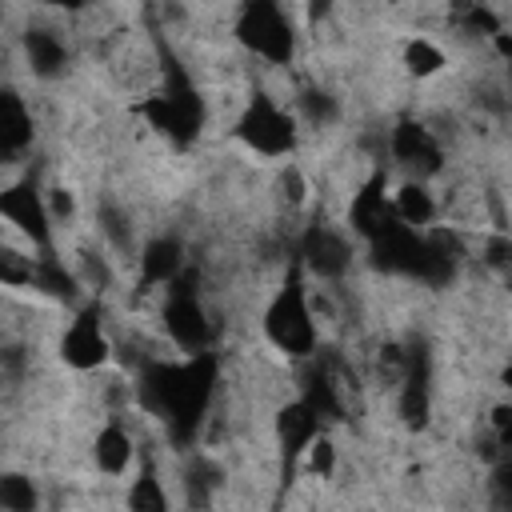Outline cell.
Listing matches in <instances>:
<instances>
[{
    "label": "cell",
    "instance_id": "6da1fadb",
    "mask_svg": "<svg viewBox=\"0 0 512 512\" xmlns=\"http://www.w3.org/2000/svg\"><path fill=\"white\" fill-rule=\"evenodd\" d=\"M216 392V360L208 352H196L184 364H144L140 372V400L152 416L168 424V436L176 444H188L200 428L208 404Z\"/></svg>",
    "mask_w": 512,
    "mask_h": 512
},
{
    "label": "cell",
    "instance_id": "7a4b0ae2",
    "mask_svg": "<svg viewBox=\"0 0 512 512\" xmlns=\"http://www.w3.org/2000/svg\"><path fill=\"white\" fill-rule=\"evenodd\" d=\"M264 332L288 356H308L316 348V324H312V312H308L300 260L288 264V280L280 284V292L272 296V304L264 312Z\"/></svg>",
    "mask_w": 512,
    "mask_h": 512
},
{
    "label": "cell",
    "instance_id": "3957f363",
    "mask_svg": "<svg viewBox=\"0 0 512 512\" xmlns=\"http://www.w3.org/2000/svg\"><path fill=\"white\" fill-rule=\"evenodd\" d=\"M140 112L148 116V124L164 136H172L176 144H188L196 132H200V120H204V104L192 88V80L180 72V68H168V80L160 92H152Z\"/></svg>",
    "mask_w": 512,
    "mask_h": 512
},
{
    "label": "cell",
    "instance_id": "277c9868",
    "mask_svg": "<svg viewBox=\"0 0 512 512\" xmlns=\"http://www.w3.org/2000/svg\"><path fill=\"white\" fill-rule=\"evenodd\" d=\"M236 36L248 52H256L268 64H288L292 52H296V32H292L288 12L280 4H268V0H256V4L240 8Z\"/></svg>",
    "mask_w": 512,
    "mask_h": 512
},
{
    "label": "cell",
    "instance_id": "5b68a950",
    "mask_svg": "<svg viewBox=\"0 0 512 512\" xmlns=\"http://www.w3.org/2000/svg\"><path fill=\"white\" fill-rule=\"evenodd\" d=\"M236 136L260 156H284L296 144V124L272 96L256 92L236 120Z\"/></svg>",
    "mask_w": 512,
    "mask_h": 512
},
{
    "label": "cell",
    "instance_id": "8992f818",
    "mask_svg": "<svg viewBox=\"0 0 512 512\" xmlns=\"http://www.w3.org/2000/svg\"><path fill=\"white\" fill-rule=\"evenodd\" d=\"M164 332H168L172 344L184 348L188 356L204 352L208 340H212V324H208V316H204L196 292H192L184 280H180V284L168 292V300H164Z\"/></svg>",
    "mask_w": 512,
    "mask_h": 512
},
{
    "label": "cell",
    "instance_id": "52a82bcc",
    "mask_svg": "<svg viewBox=\"0 0 512 512\" xmlns=\"http://www.w3.org/2000/svg\"><path fill=\"white\" fill-rule=\"evenodd\" d=\"M0 216H4L8 224H16L32 244H40V248L48 252V244H52V228H48L52 216H48V204H44L36 180L8 184V188L0 192Z\"/></svg>",
    "mask_w": 512,
    "mask_h": 512
},
{
    "label": "cell",
    "instance_id": "ba28073f",
    "mask_svg": "<svg viewBox=\"0 0 512 512\" xmlns=\"http://www.w3.org/2000/svg\"><path fill=\"white\" fill-rule=\"evenodd\" d=\"M60 356H64L72 368H80V372L100 368V364L108 360V336H104V328H100V308H96V304H88V308L68 324V332H64V340H60Z\"/></svg>",
    "mask_w": 512,
    "mask_h": 512
},
{
    "label": "cell",
    "instance_id": "9c48e42d",
    "mask_svg": "<svg viewBox=\"0 0 512 512\" xmlns=\"http://www.w3.org/2000/svg\"><path fill=\"white\" fill-rule=\"evenodd\" d=\"M300 268H312L316 276H324V280H336V276H344L348 272V264H352V248H348V240L340 236V232H332V228H324V224H312L308 232H304V240H300Z\"/></svg>",
    "mask_w": 512,
    "mask_h": 512
},
{
    "label": "cell",
    "instance_id": "30bf717a",
    "mask_svg": "<svg viewBox=\"0 0 512 512\" xmlns=\"http://www.w3.org/2000/svg\"><path fill=\"white\" fill-rule=\"evenodd\" d=\"M392 156H396L404 168H416L420 176H424V172H436L440 160H444L440 140H436L424 124H416V120H400V124L392 128Z\"/></svg>",
    "mask_w": 512,
    "mask_h": 512
},
{
    "label": "cell",
    "instance_id": "8fae6325",
    "mask_svg": "<svg viewBox=\"0 0 512 512\" xmlns=\"http://www.w3.org/2000/svg\"><path fill=\"white\" fill-rule=\"evenodd\" d=\"M428 380H432V360H428V348L416 344L404 356V388H400V416L412 428L428 420Z\"/></svg>",
    "mask_w": 512,
    "mask_h": 512
},
{
    "label": "cell",
    "instance_id": "7c38bea8",
    "mask_svg": "<svg viewBox=\"0 0 512 512\" xmlns=\"http://www.w3.org/2000/svg\"><path fill=\"white\" fill-rule=\"evenodd\" d=\"M316 432H320V420H316V412H312L304 400L280 408V416H276V436H280V448H284L288 468H292V460L316 440Z\"/></svg>",
    "mask_w": 512,
    "mask_h": 512
},
{
    "label": "cell",
    "instance_id": "4fadbf2b",
    "mask_svg": "<svg viewBox=\"0 0 512 512\" xmlns=\"http://www.w3.org/2000/svg\"><path fill=\"white\" fill-rule=\"evenodd\" d=\"M32 144V116L16 92H0V160L20 156Z\"/></svg>",
    "mask_w": 512,
    "mask_h": 512
},
{
    "label": "cell",
    "instance_id": "5bb4252c",
    "mask_svg": "<svg viewBox=\"0 0 512 512\" xmlns=\"http://www.w3.org/2000/svg\"><path fill=\"white\" fill-rule=\"evenodd\" d=\"M180 244L172 236H160V240H148L144 244V256H140V288H156V284H172L180 276Z\"/></svg>",
    "mask_w": 512,
    "mask_h": 512
},
{
    "label": "cell",
    "instance_id": "9a60e30c",
    "mask_svg": "<svg viewBox=\"0 0 512 512\" xmlns=\"http://www.w3.org/2000/svg\"><path fill=\"white\" fill-rule=\"evenodd\" d=\"M24 52H28L32 72H36V76H44V80L60 76V72H64V64H68V48H64V44H60V36H56V32H48V28H28V32H24Z\"/></svg>",
    "mask_w": 512,
    "mask_h": 512
},
{
    "label": "cell",
    "instance_id": "2e32d148",
    "mask_svg": "<svg viewBox=\"0 0 512 512\" xmlns=\"http://www.w3.org/2000/svg\"><path fill=\"white\" fill-rule=\"evenodd\" d=\"M388 220H396L392 216V208L384 204V192H380V176H372L356 196H352V228L364 236V240H372Z\"/></svg>",
    "mask_w": 512,
    "mask_h": 512
},
{
    "label": "cell",
    "instance_id": "e0dca14e",
    "mask_svg": "<svg viewBox=\"0 0 512 512\" xmlns=\"http://www.w3.org/2000/svg\"><path fill=\"white\" fill-rule=\"evenodd\" d=\"M96 468L108 472V476H120L132 460V436L120 428V424H108L100 436H96Z\"/></svg>",
    "mask_w": 512,
    "mask_h": 512
},
{
    "label": "cell",
    "instance_id": "ac0fdd59",
    "mask_svg": "<svg viewBox=\"0 0 512 512\" xmlns=\"http://www.w3.org/2000/svg\"><path fill=\"white\" fill-rule=\"evenodd\" d=\"M128 512H168V496H164V488H160V480H156L152 460H144L140 476H136L132 488H128Z\"/></svg>",
    "mask_w": 512,
    "mask_h": 512
},
{
    "label": "cell",
    "instance_id": "d6986e66",
    "mask_svg": "<svg viewBox=\"0 0 512 512\" xmlns=\"http://www.w3.org/2000/svg\"><path fill=\"white\" fill-rule=\"evenodd\" d=\"M392 216H396L404 228H420V224H428V220L436 216V204H432V196H428L420 184H404V188L396 192Z\"/></svg>",
    "mask_w": 512,
    "mask_h": 512
},
{
    "label": "cell",
    "instance_id": "ffe728a7",
    "mask_svg": "<svg viewBox=\"0 0 512 512\" xmlns=\"http://www.w3.org/2000/svg\"><path fill=\"white\" fill-rule=\"evenodd\" d=\"M0 508L4 512H36V484L24 472H0Z\"/></svg>",
    "mask_w": 512,
    "mask_h": 512
},
{
    "label": "cell",
    "instance_id": "44dd1931",
    "mask_svg": "<svg viewBox=\"0 0 512 512\" xmlns=\"http://www.w3.org/2000/svg\"><path fill=\"white\" fill-rule=\"evenodd\" d=\"M32 284L44 288L48 296H60V300H72V296H76V280H72V276L64 272V264L52 260V256H44L40 264H32Z\"/></svg>",
    "mask_w": 512,
    "mask_h": 512
},
{
    "label": "cell",
    "instance_id": "7402d4cb",
    "mask_svg": "<svg viewBox=\"0 0 512 512\" xmlns=\"http://www.w3.org/2000/svg\"><path fill=\"white\" fill-rule=\"evenodd\" d=\"M404 64L416 72V76H432V72H440L444 68V52L436 48V44H428V40H408L404 44Z\"/></svg>",
    "mask_w": 512,
    "mask_h": 512
},
{
    "label": "cell",
    "instance_id": "603a6c76",
    "mask_svg": "<svg viewBox=\"0 0 512 512\" xmlns=\"http://www.w3.org/2000/svg\"><path fill=\"white\" fill-rule=\"evenodd\" d=\"M296 100H300V112L308 116V124H316V128H324V124H332V120L340 116L336 100H332L328 92H320V88H304Z\"/></svg>",
    "mask_w": 512,
    "mask_h": 512
},
{
    "label": "cell",
    "instance_id": "cb8c5ba5",
    "mask_svg": "<svg viewBox=\"0 0 512 512\" xmlns=\"http://www.w3.org/2000/svg\"><path fill=\"white\" fill-rule=\"evenodd\" d=\"M32 280V264L16 252H0V284H28Z\"/></svg>",
    "mask_w": 512,
    "mask_h": 512
},
{
    "label": "cell",
    "instance_id": "d4e9b609",
    "mask_svg": "<svg viewBox=\"0 0 512 512\" xmlns=\"http://www.w3.org/2000/svg\"><path fill=\"white\" fill-rule=\"evenodd\" d=\"M100 228H104V236L116 244V248H128V224H124V216L116 212V208H100Z\"/></svg>",
    "mask_w": 512,
    "mask_h": 512
},
{
    "label": "cell",
    "instance_id": "484cf974",
    "mask_svg": "<svg viewBox=\"0 0 512 512\" xmlns=\"http://www.w3.org/2000/svg\"><path fill=\"white\" fill-rule=\"evenodd\" d=\"M304 452H308V468H312L316 476H328V472H332V464H336V448H332L328 440H312Z\"/></svg>",
    "mask_w": 512,
    "mask_h": 512
},
{
    "label": "cell",
    "instance_id": "4316f807",
    "mask_svg": "<svg viewBox=\"0 0 512 512\" xmlns=\"http://www.w3.org/2000/svg\"><path fill=\"white\" fill-rule=\"evenodd\" d=\"M284 192H288V200H300V196H304V180H300V172H296V168H288V172H284Z\"/></svg>",
    "mask_w": 512,
    "mask_h": 512
},
{
    "label": "cell",
    "instance_id": "83f0119b",
    "mask_svg": "<svg viewBox=\"0 0 512 512\" xmlns=\"http://www.w3.org/2000/svg\"><path fill=\"white\" fill-rule=\"evenodd\" d=\"M488 264H496V268H504V264H508V240H504V236H496V240H492V248H488Z\"/></svg>",
    "mask_w": 512,
    "mask_h": 512
}]
</instances>
